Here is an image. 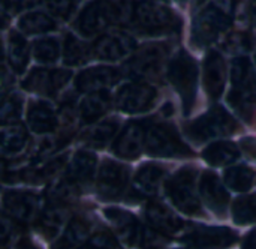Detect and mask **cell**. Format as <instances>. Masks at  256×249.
<instances>
[{
	"instance_id": "obj_1",
	"label": "cell",
	"mask_w": 256,
	"mask_h": 249,
	"mask_svg": "<svg viewBox=\"0 0 256 249\" xmlns=\"http://www.w3.org/2000/svg\"><path fill=\"white\" fill-rule=\"evenodd\" d=\"M232 89L226 98L234 111L246 122H252L256 110V75L248 57H237L231 68Z\"/></svg>"
},
{
	"instance_id": "obj_2",
	"label": "cell",
	"mask_w": 256,
	"mask_h": 249,
	"mask_svg": "<svg viewBox=\"0 0 256 249\" xmlns=\"http://www.w3.org/2000/svg\"><path fill=\"white\" fill-rule=\"evenodd\" d=\"M132 24L136 32L150 36L176 35L182 30V18L177 14L166 6L152 2L136 3Z\"/></svg>"
},
{
	"instance_id": "obj_3",
	"label": "cell",
	"mask_w": 256,
	"mask_h": 249,
	"mask_svg": "<svg viewBox=\"0 0 256 249\" xmlns=\"http://www.w3.org/2000/svg\"><path fill=\"white\" fill-rule=\"evenodd\" d=\"M232 8L231 0H224L219 3H212L206 6L194 21L192 27V41L206 47L218 39L220 33L228 30L232 21Z\"/></svg>"
},
{
	"instance_id": "obj_4",
	"label": "cell",
	"mask_w": 256,
	"mask_h": 249,
	"mask_svg": "<svg viewBox=\"0 0 256 249\" xmlns=\"http://www.w3.org/2000/svg\"><path fill=\"white\" fill-rule=\"evenodd\" d=\"M168 80L182 98L184 114H189L194 107L195 96H196L198 68H196L195 60L184 50H182L170 62Z\"/></svg>"
},
{
	"instance_id": "obj_5",
	"label": "cell",
	"mask_w": 256,
	"mask_h": 249,
	"mask_svg": "<svg viewBox=\"0 0 256 249\" xmlns=\"http://www.w3.org/2000/svg\"><path fill=\"white\" fill-rule=\"evenodd\" d=\"M238 125L222 107L212 108L207 114L189 122L184 129L190 140L195 143L208 141L218 137H226L237 131Z\"/></svg>"
},
{
	"instance_id": "obj_6",
	"label": "cell",
	"mask_w": 256,
	"mask_h": 249,
	"mask_svg": "<svg viewBox=\"0 0 256 249\" xmlns=\"http://www.w3.org/2000/svg\"><path fill=\"white\" fill-rule=\"evenodd\" d=\"M146 152L160 158H190L192 149L180 138L178 131L168 123H158L147 131Z\"/></svg>"
},
{
	"instance_id": "obj_7",
	"label": "cell",
	"mask_w": 256,
	"mask_h": 249,
	"mask_svg": "<svg viewBox=\"0 0 256 249\" xmlns=\"http://www.w3.org/2000/svg\"><path fill=\"white\" fill-rule=\"evenodd\" d=\"M195 174L196 171L190 167L182 168L165 183V191L171 203L186 215L200 216L202 213L201 203L195 194Z\"/></svg>"
},
{
	"instance_id": "obj_8",
	"label": "cell",
	"mask_w": 256,
	"mask_h": 249,
	"mask_svg": "<svg viewBox=\"0 0 256 249\" xmlns=\"http://www.w3.org/2000/svg\"><path fill=\"white\" fill-rule=\"evenodd\" d=\"M166 54L168 48L165 44H148L142 47L126 63L128 75L135 80H144L156 75L160 71Z\"/></svg>"
},
{
	"instance_id": "obj_9",
	"label": "cell",
	"mask_w": 256,
	"mask_h": 249,
	"mask_svg": "<svg viewBox=\"0 0 256 249\" xmlns=\"http://www.w3.org/2000/svg\"><path fill=\"white\" fill-rule=\"evenodd\" d=\"M158 99V90L146 83H128L120 87L117 93V107L118 110L130 114L144 113L150 110Z\"/></svg>"
},
{
	"instance_id": "obj_10",
	"label": "cell",
	"mask_w": 256,
	"mask_h": 249,
	"mask_svg": "<svg viewBox=\"0 0 256 249\" xmlns=\"http://www.w3.org/2000/svg\"><path fill=\"white\" fill-rule=\"evenodd\" d=\"M237 233L225 227H196L184 234L183 242L192 249H225L237 242Z\"/></svg>"
},
{
	"instance_id": "obj_11",
	"label": "cell",
	"mask_w": 256,
	"mask_h": 249,
	"mask_svg": "<svg viewBox=\"0 0 256 249\" xmlns=\"http://www.w3.org/2000/svg\"><path fill=\"white\" fill-rule=\"evenodd\" d=\"M70 77H72L70 71L66 69L36 68L26 77V80L22 81V87L27 92L52 96L69 81Z\"/></svg>"
},
{
	"instance_id": "obj_12",
	"label": "cell",
	"mask_w": 256,
	"mask_h": 249,
	"mask_svg": "<svg viewBox=\"0 0 256 249\" xmlns=\"http://www.w3.org/2000/svg\"><path fill=\"white\" fill-rule=\"evenodd\" d=\"M106 219L111 222L117 236L129 246H144L146 242V230L140 224V221L129 212L110 207L105 210Z\"/></svg>"
},
{
	"instance_id": "obj_13",
	"label": "cell",
	"mask_w": 256,
	"mask_h": 249,
	"mask_svg": "<svg viewBox=\"0 0 256 249\" xmlns=\"http://www.w3.org/2000/svg\"><path fill=\"white\" fill-rule=\"evenodd\" d=\"M129 182L128 167L114 161H105L98 174V192L106 200L118 198Z\"/></svg>"
},
{
	"instance_id": "obj_14",
	"label": "cell",
	"mask_w": 256,
	"mask_h": 249,
	"mask_svg": "<svg viewBox=\"0 0 256 249\" xmlns=\"http://www.w3.org/2000/svg\"><path fill=\"white\" fill-rule=\"evenodd\" d=\"M4 212L18 222H30L38 216L39 197L28 191H8L3 194Z\"/></svg>"
},
{
	"instance_id": "obj_15",
	"label": "cell",
	"mask_w": 256,
	"mask_h": 249,
	"mask_svg": "<svg viewBox=\"0 0 256 249\" xmlns=\"http://www.w3.org/2000/svg\"><path fill=\"white\" fill-rule=\"evenodd\" d=\"M120 78L122 72L117 68L96 66L80 72V75L75 80V87L82 93H94L112 87L114 84L118 83Z\"/></svg>"
},
{
	"instance_id": "obj_16",
	"label": "cell",
	"mask_w": 256,
	"mask_h": 249,
	"mask_svg": "<svg viewBox=\"0 0 256 249\" xmlns=\"http://www.w3.org/2000/svg\"><path fill=\"white\" fill-rule=\"evenodd\" d=\"M146 137L147 131L142 123L132 122L129 123L114 141L112 150L118 158L123 159H135L141 155L142 149H146Z\"/></svg>"
},
{
	"instance_id": "obj_17",
	"label": "cell",
	"mask_w": 256,
	"mask_h": 249,
	"mask_svg": "<svg viewBox=\"0 0 256 249\" xmlns=\"http://www.w3.org/2000/svg\"><path fill=\"white\" fill-rule=\"evenodd\" d=\"M134 45H135L134 39L124 33H117V35L106 33L94 41L92 47V54L100 60H118L123 56H126L134 48Z\"/></svg>"
},
{
	"instance_id": "obj_18",
	"label": "cell",
	"mask_w": 256,
	"mask_h": 249,
	"mask_svg": "<svg viewBox=\"0 0 256 249\" xmlns=\"http://www.w3.org/2000/svg\"><path fill=\"white\" fill-rule=\"evenodd\" d=\"M200 188H201V195L204 198V203L219 216H224L228 209L230 195L225 186L222 185V182L219 180V177L212 171H206L201 177Z\"/></svg>"
},
{
	"instance_id": "obj_19",
	"label": "cell",
	"mask_w": 256,
	"mask_h": 249,
	"mask_svg": "<svg viewBox=\"0 0 256 249\" xmlns=\"http://www.w3.org/2000/svg\"><path fill=\"white\" fill-rule=\"evenodd\" d=\"M226 65L224 57L218 51L208 53L204 63V87L210 98L218 99L225 89Z\"/></svg>"
},
{
	"instance_id": "obj_20",
	"label": "cell",
	"mask_w": 256,
	"mask_h": 249,
	"mask_svg": "<svg viewBox=\"0 0 256 249\" xmlns=\"http://www.w3.org/2000/svg\"><path fill=\"white\" fill-rule=\"evenodd\" d=\"M96 164L98 159L93 153L81 150L74 155L70 162L68 164V171H66V180L74 186H84L92 182L94 171H96Z\"/></svg>"
},
{
	"instance_id": "obj_21",
	"label": "cell",
	"mask_w": 256,
	"mask_h": 249,
	"mask_svg": "<svg viewBox=\"0 0 256 249\" xmlns=\"http://www.w3.org/2000/svg\"><path fill=\"white\" fill-rule=\"evenodd\" d=\"M110 23L111 21H110L102 3L99 0H94V2H90L81 11L80 17L76 18L75 27L81 35L93 36L96 33H100Z\"/></svg>"
},
{
	"instance_id": "obj_22",
	"label": "cell",
	"mask_w": 256,
	"mask_h": 249,
	"mask_svg": "<svg viewBox=\"0 0 256 249\" xmlns=\"http://www.w3.org/2000/svg\"><path fill=\"white\" fill-rule=\"evenodd\" d=\"M146 215L150 225L162 234H174L183 227L182 219L159 201L148 203L146 207Z\"/></svg>"
},
{
	"instance_id": "obj_23",
	"label": "cell",
	"mask_w": 256,
	"mask_h": 249,
	"mask_svg": "<svg viewBox=\"0 0 256 249\" xmlns=\"http://www.w3.org/2000/svg\"><path fill=\"white\" fill-rule=\"evenodd\" d=\"M111 105V96L106 90L88 93L80 105V117L84 125L94 123L98 119L106 114Z\"/></svg>"
},
{
	"instance_id": "obj_24",
	"label": "cell",
	"mask_w": 256,
	"mask_h": 249,
	"mask_svg": "<svg viewBox=\"0 0 256 249\" xmlns=\"http://www.w3.org/2000/svg\"><path fill=\"white\" fill-rule=\"evenodd\" d=\"M27 122L33 132L48 134L57 128V117L54 110L46 102H33L27 111Z\"/></svg>"
},
{
	"instance_id": "obj_25",
	"label": "cell",
	"mask_w": 256,
	"mask_h": 249,
	"mask_svg": "<svg viewBox=\"0 0 256 249\" xmlns=\"http://www.w3.org/2000/svg\"><path fill=\"white\" fill-rule=\"evenodd\" d=\"M164 176H165V168L156 164H147L141 167L135 174V180H134L135 189L142 195L152 197L158 192Z\"/></svg>"
},
{
	"instance_id": "obj_26",
	"label": "cell",
	"mask_w": 256,
	"mask_h": 249,
	"mask_svg": "<svg viewBox=\"0 0 256 249\" xmlns=\"http://www.w3.org/2000/svg\"><path fill=\"white\" fill-rule=\"evenodd\" d=\"M202 158L210 165L222 167L236 162L240 158V150L230 141H216L202 152Z\"/></svg>"
},
{
	"instance_id": "obj_27",
	"label": "cell",
	"mask_w": 256,
	"mask_h": 249,
	"mask_svg": "<svg viewBox=\"0 0 256 249\" xmlns=\"http://www.w3.org/2000/svg\"><path fill=\"white\" fill-rule=\"evenodd\" d=\"M90 236V224L86 218L82 216H75L66 231L60 243L56 246V249H75L76 246L82 245Z\"/></svg>"
},
{
	"instance_id": "obj_28",
	"label": "cell",
	"mask_w": 256,
	"mask_h": 249,
	"mask_svg": "<svg viewBox=\"0 0 256 249\" xmlns=\"http://www.w3.org/2000/svg\"><path fill=\"white\" fill-rule=\"evenodd\" d=\"M18 27L24 35H40V33H48V32L56 30L57 26H56V21L46 14L33 11V12L24 14L20 18Z\"/></svg>"
},
{
	"instance_id": "obj_29",
	"label": "cell",
	"mask_w": 256,
	"mask_h": 249,
	"mask_svg": "<svg viewBox=\"0 0 256 249\" xmlns=\"http://www.w3.org/2000/svg\"><path fill=\"white\" fill-rule=\"evenodd\" d=\"M28 141L27 131L22 126L10 125L2 131V153L4 156H14L24 150Z\"/></svg>"
},
{
	"instance_id": "obj_30",
	"label": "cell",
	"mask_w": 256,
	"mask_h": 249,
	"mask_svg": "<svg viewBox=\"0 0 256 249\" xmlns=\"http://www.w3.org/2000/svg\"><path fill=\"white\" fill-rule=\"evenodd\" d=\"M8 59L10 68L21 74L28 62V47L22 35L12 32L9 35V47H8Z\"/></svg>"
},
{
	"instance_id": "obj_31",
	"label": "cell",
	"mask_w": 256,
	"mask_h": 249,
	"mask_svg": "<svg viewBox=\"0 0 256 249\" xmlns=\"http://www.w3.org/2000/svg\"><path fill=\"white\" fill-rule=\"evenodd\" d=\"M64 221H66L64 209L58 204H54L40 215L38 221V228L42 236H45L46 239H52L58 234L60 227L64 224Z\"/></svg>"
},
{
	"instance_id": "obj_32",
	"label": "cell",
	"mask_w": 256,
	"mask_h": 249,
	"mask_svg": "<svg viewBox=\"0 0 256 249\" xmlns=\"http://www.w3.org/2000/svg\"><path fill=\"white\" fill-rule=\"evenodd\" d=\"M255 171L246 165L230 167L225 171V183L230 189L236 192H246L254 185Z\"/></svg>"
},
{
	"instance_id": "obj_33",
	"label": "cell",
	"mask_w": 256,
	"mask_h": 249,
	"mask_svg": "<svg viewBox=\"0 0 256 249\" xmlns=\"http://www.w3.org/2000/svg\"><path fill=\"white\" fill-rule=\"evenodd\" d=\"M111 23L126 24L134 20V0H99Z\"/></svg>"
},
{
	"instance_id": "obj_34",
	"label": "cell",
	"mask_w": 256,
	"mask_h": 249,
	"mask_svg": "<svg viewBox=\"0 0 256 249\" xmlns=\"http://www.w3.org/2000/svg\"><path fill=\"white\" fill-rule=\"evenodd\" d=\"M90 54H92V48H88L87 44L81 42L74 35L66 36L64 50H63V57H64L66 65H69V66L82 65L90 59Z\"/></svg>"
},
{
	"instance_id": "obj_35",
	"label": "cell",
	"mask_w": 256,
	"mask_h": 249,
	"mask_svg": "<svg viewBox=\"0 0 256 249\" xmlns=\"http://www.w3.org/2000/svg\"><path fill=\"white\" fill-rule=\"evenodd\" d=\"M118 131V122L117 120H105L102 123H99L98 126H94L93 129H90L84 140L88 146L96 147V149H102L105 147L117 134Z\"/></svg>"
},
{
	"instance_id": "obj_36",
	"label": "cell",
	"mask_w": 256,
	"mask_h": 249,
	"mask_svg": "<svg viewBox=\"0 0 256 249\" xmlns=\"http://www.w3.org/2000/svg\"><path fill=\"white\" fill-rule=\"evenodd\" d=\"M232 216L236 224L248 225L256 222V197H242L232 204Z\"/></svg>"
},
{
	"instance_id": "obj_37",
	"label": "cell",
	"mask_w": 256,
	"mask_h": 249,
	"mask_svg": "<svg viewBox=\"0 0 256 249\" xmlns=\"http://www.w3.org/2000/svg\"><path fill=\"white\" fill-rule=\"evenodd\" d=\"M60 45L54 38H46L34 42L33 45V56L40 63H54L58 59Z\"/></svg>"
},
{
	"instance_id": "obj_38",
	"label": "cell",
	"mask_w": 256,
	"mask_h": 249,
	"mask_svg": "<svg viewBox=\"0 0 256 249\" xmlns=\"http://www.w3.org/2000/svg\"><path fill=\"white\" fill-rule=\"evenodd\" d=\"M21 111H22V99L18 95L12 93L8 98H4L3 104H2V111H0L3 125H6V123L12 125L15 120L20 119Z\"/></svg>"
},
{
	"instance_id": "obj_39",
	"label": "cell",
	"mask_w": 256,
	"mask_h": 249,
	"mask_svg": "<svg viewBox=\"0 0 256 249\" xmlns=\"http://www.w3.org/2000/svg\"><path fill=\"white\" fill-rule=\"evenodd\" d=\"M252 45H254V41H252L250 35L246 32H236L232 35H230L225 42V48L236 54L249 51L252 48Z\"/></svg>"
},
{
	"instance_id": "obj_40",
	"label": "cell",
	"mask_w": 256,
	"mask_h": 249,
	"mask_svg": "<svg viewBox=\"0 0 256 249\" xmlns=\"http://www.w3.org/2000/svg\"><path fill=\"white\" fill-rule=\"evenodd\" d=\"M40 2L46 9H50L51 14L63 20H68L75 8L74 0H40Z\"/></svg>"
},
{
	"instance_id": "obj_41",
	"label": "cell",
	"mask_w": 256,
	"mask_h": 249,
	"mask_svg": "<svg viewBox=\"0 0 256 249\" xmlns=\"http://www.w3.org/2000/svg\"><path fill=\"white\" fill-rule=\"evenodd\" d=\"M240 146H242V150L243 152H246L252 159H255L256 161V140L255 138H244V140H242V143H240Z\"/></svg>"
},
{
	"instance_id": "obj_42",
	"label": "cell",
	"mask_w": 256,
	"mask_h": 249,
	"mask_svg": "<svg viewBox=\"0 0 256 249\" xmlns=\"http://www.w3.org/2000/svg\"><path fill=\"white\" fill-rule=\"evenodd\" d=\"M9 249H39L32 240L26 239V237H21L18 239L16 242H14V245Z\"/></svg>"
},
{
	"instance_id": "obj_43",
	"label": "cell",
	"mask_w": 256,
	"mask_h": 249,
	"mask_svg": "<svg viewBox=\"0 0 256 249\" xmlns=\"http://www.w3.org/2000/svg\"><path fill=\"white\" fill-rule=\"evenodd\" d=\"M243 249H256V230L252 231L243 243Z\"/></svg>"
},
{
	"instance_id": "obj_44",
	"label": "cell",
	"mask_w": 256,
	"mask_h": 249,
	"mask_svg": "<svg viewBox=\"0 0 256 249\" xmlns=\"http://www.w3.org/2000/svg\"><path fill=\"white\" fill-rule=\"evenodd\" d=\"M178 2H182V3H184V2H188V0H178Z\"/></svg>"
},
{
	"instance_id": "obj_45",
	"label": "cell",
	"mask_w": 256,
	"mask_h": 249,
	"mask_svg": "<svg viewBox=\"0 0 256 249\" xmlns=\"http://www.w3.org/2000/svg\"><path fill=\"white\" fill-rule=\"evenodd\" d=\"M87 249H92V248H87Z\"/></svg>"
}]
</instances>
